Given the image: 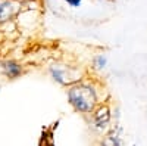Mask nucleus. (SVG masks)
Masks as SVG:
<instances>
[{
  "label": "nucleus",
  "instance_id": "nucleus-1",
  "mask_svg": "<svg viewBox=\"0 0 147 146\" xmlns=\"http://www.w3.org/2000/svg\"><path fill=\"white\" fill-rule=\"evenodd\" d=\"M68 101L77 111L88 114L94 111V106L97 103V94L91 86L75 84V86H71L68 90Z\"/></svg>",
  "mask_w": 147,
  "mask_h": 146
},
{
  "label": "nucleus",
  "instance_id": "nucleus-2",
  "mask_svg": "<svg viewBox=\"0 0 147 146\" xmlns=\"http://www.w3.org/2000/svg\"><path fill=\"white\" fill-rule=\"evenodd\" d=\"M19 2L16 0H3L0 2V22H9L19 10Z\"/></svg>",
  "mask_w": 147,
  "mask_h": 146
},
{
  "label": "nucleus",
  "instance_id": "nucleus-3",
  "mask_svg": "<svg viewBox=\"0 0 147 146\" xmlns=\"http://www.w3.org/2000/svg\"><path fill=\"white\" fill-rule=\"evenodd\" d=\"M2 69L5 72V75L10 80L18 78L24 72V68L21 67V64L16 62V60H5V62L2 64Z\"/></svg>",
  "mask_w": 147,
  "mask_h": 146
},
{
  "label": "nucleus",
  "instance_id": "nucleus-4",
  "mask_svg": "<svg viewBox=\"0 0 147 146\" xmlns=\"http://www.w3.org/2000/svg\"><path fill=\"white\" fill-rule=\"evenodd\" d=\"M93 121H94V126L97 128H105L109 121H110V111L107 106H100L94 111V117H93Z\"/></svg>",
  "mask_w": 147,
  "mask_h": 146
},
{
  "label": "nucleus",
  "instance_id": "nucleus-5",
  "mask_svg": "<svg viewBox=\"0 0 147 146\" xmlns=\"http://www.w3.org/2000/svg\"><path fill=\"white\" fill-rule=\"evenodd\" d=\"M50 74L53 77L55 81L60 83V84H68V80H66V69L62 68V67H52L50 68Z\"/></svg>",
  "mask_w": 147,
  "mask_h": 146
},
{
  "label": "nucleus",
  "instance_id": "nucleus-6",
  "mask_svg": "<svg viewBox=\"0 0 147 146\" xmlns=\"http://www.w3.org/2000/svg\"><path fill=\"white\" fill-rule=\"evenodd\" d=\"M106 64H107V59H106L105 55H97L94 58V67H96V69H103L106 67Z\"/></svg>",
  "mask_w": 147,
  "mask_h": 146
},
{
  "label": "nucleus",
  "instance_id": "nucleus-7",
  "mask_svg": "<svg viewBox=\"0 0 147 146\" xmlns=\"http://www.w3.org/2000/svg\"><path fill=\"white\" fill-rule=\"evenodd\" d=\"M65 2H66L69 6H72V7H80L81 3H82V0H65Z\"/></svg>",
  "mask_w": 147,
  "mask_h": 146
},
{
  "label": "nucleus",
  "instance_id": "nucleus-8",
  "mask_svg": "<svg viewBox=\"0 0 147 146\" xmlns=\"http://www.w3.org/2000/svg\"><path fill=\"white\" fill-rule=\"evenodd\" d=\"M16 2H27V0H16Z\"/></svg>",
  "mask_w": 147,
  "mask_h": 146
},
{
  "label": "nucleus",
  "instance_id": "nucleus-9",
  "mask_svg": "<svg viewBox=\"0 0 147 146\" xmlns=\"http://www.w3.org/2000/svg\"><path fill=\"white\" fill-rule=\"evenodd\" d=\"M134 146H136V145H134Z\"/></svg>",
  "mask_w": 147,
  "mask_h": 146
}]
</instances>
